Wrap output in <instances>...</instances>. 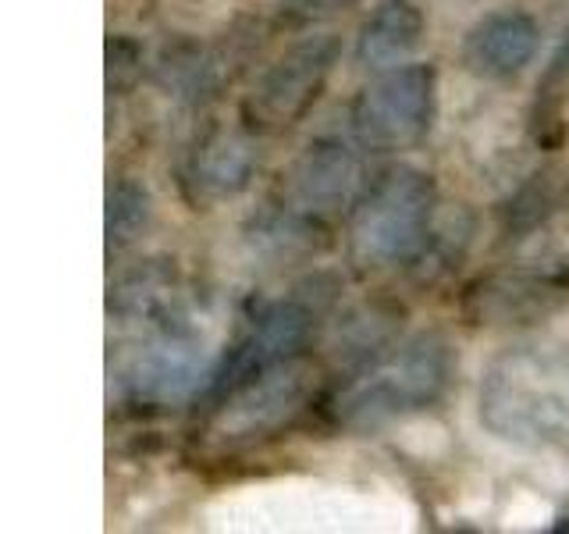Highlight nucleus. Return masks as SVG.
<instances>
[{"mask_svg": "<svg viewBox=\"0 0 569 534\" xmlns=\"http://www.w3.org/2000/svg\"><path fill=\"white\" fill-rule=\"evenodd\" d=\"M456 378V349L441 332H420L396 349L373 353L338 385L325 414L342 432H378L435 406Z\"/></svg>", "mask_w": 569, "mask_h": 534, "instance_id": "nucleus-1", "label": "nucleus"}, {"mask_svg": "<svg viewBox=\"0 0 569 534\" xmlns=\"http://www.w3.org/2000/svg\"><path fill=\"white\" fill-rule=\"evenodd\" d=\"M480 424L520 449H548L569 438V349L512 346L480 378Z\"/></svg>", "mask_w": 569, "mask_h": 534, "instance_id": "nucleus-2", "label": "nucleus"}, {"mask_svg": "<svg viewBox=\"0 0 569 534\" xmlns=\"http://www.w3.org/2000/svg\"><path fill=\"white\" fill-rule=\"evenodd\" d=\"M129 332H136L132 343L118 349L111 364V392L118 403L136 409H168L207 392L218 370V356L207 335L196 328L189 307Z\"/></svg>", "mask_w": 569, "mask_h": 534, "instance_id": "nucleus-3", "label": "nucleus"}, {"mask_svg": "<svg viewBox=\"0 0 569 534\" xmlns=\"http://www.w3.org/2000/svg\"><path fill=\"white\" fill-rule=\"evenodd\" d=\"M435 210L438 189L431 175L409 165L385 168L352 204V254L370 267L413 260L431 239Z\"/></svg>", "mask_w": 569, "mask_h": 534, "instance_id": "nucleus-4", "label": "nucleus"}, {"mask_svg": "<svg viewBox=\"0 0 569 534\" xmlns=\"http://www.w3.org/2000/svg\"><path fill=\"white\" fill-rule=\"evenodd\" d=\"M363 192L360 150L342 136H320L302 154L284 182L278 214H271V236L302 239L328 225L335 214L352 207Z\"/></svg>", "mask_w": 569, "mask_h": 534, "instance_id": "nucleus-5", "label": "nucleus"}, {"mask_svg": "<svg viewBox=\"0 0 569 534\" xmlns=\"http://www.w3.org/2000/svg\"><path fill=\"white\" fill-rule=\"evenodd\" d=\"M320 310H325V303H320L317 289H313V296H310V289H299L292 296L260 307L246 320L236 346L218 360V370H213V378L207 385V396L213 403H221L224 396L239 392L242 385L263 378L267 370L299 360L302 346L310 343V335L317 328Z\"/></svg>", "mask_w": 569, "mask_h": 534, "instance_id": "nucleus-6", "label": "nucleus"}, {"mask_svg": "<svg viewBox=\"0 0 569 534\" xmlns=\"http://www.w3.org/2000/svg\"><path fill=\"white\" fill-rule=\"evenodd\" d=\"M438 76L431 65H396L352 100L349 129L367 150H406L420 142L435 125Z\"/></svg>", "mask_w": 569, "mask_h": 534, "instance_id": "nucleus-7", "label": "nucleus"}, {"mask_svg": "<svg viewBox=\"0 0 569 534\" xmlns=\"http://www.w3.org/2000/svg\"><path fill=\"white\" fill-rule=\"evenodd\" d=\"M342 43L331 32H317L307 40L292 43L281 58L263 71L253 93L242 103V118L249 132L274 136L292 129V125L317 103L320 89L338 65Z\"/></svg>", "mask_w": 569, "mask_h": 534, "instance_id": "nucleus-8", "label": "nucleus"}, {"mask_svg": "<svg viewBox=\"0 0 569 534\" xmlns=\"http://www.w3.org/2000/svg\"><path fill=\"white\" fill-rule=\"evenodd\" d=\"M307 367L302 360H292L284 367L267 370L263 378L242 385L221 403H213V435L221 442H249L260 435H271L281 427L307 399Z\"/></svg>", "mask_w": 569, "mask_h": 534, "instance_id": "nucleus-9", "label": "nucleus"}, {"mask_svg": "<svg viewBox=\"0 0 569 534\" xmlns=\"http://www.w3.org/2000/svg\"><path fill=\"white\" fill-rule=\"evenodd\" d=\"M257 171L253 132L246 129H210L186 157L182 189L196 207H210L239 196Z\"/></svg>", "mask_w": 569, "mask_h": 534, "instance_id": "nucleus-10", "label": "nucleus"}, {"mask_svg": "<svg viewBox=\"0 0 569 534\" xmlns=\"http://www.w3.org/2000/svg\"><path fill=\"white\" fill-rule=\"evenodd\" d=\"M541 29L523 8H498L485 14L462 40V65L480 79H512L533 61Z\"/></svg>", "mask_w": 569, "mask_h": 534, "instance_id": "nucleus-11", "label": "nucleus"}, {"mask_svg": "<svg viewBox=\"0 0 569 534\" xmlns=\"http://www.w3.org/2000/svg\"><path fill=\"white\" fill-rule=\"evenodd\" d=\"M423 11L413 0H378L356 32V61L370 71L406 65L409 53L423 43Z\"/></svg>", "mask_w": 569, "mask_h": 534, "instance_id": "nucleus-12", "label": "nucleus"}, {"mask_svg": "<svg viewBox=\"0 0 569 534\" xmlns=\"http://www.w3.org/2000/svg\"><path fill=\"white\" fill-rule=\"evenodd\" d=\"M569 278H556V275H516V278H495L480 285V317H495V320H512L533 310H548L566 296Z\"/></svg>", "mask_w": 569, "mask_h": 534, "instance_id": "nucleus-13", "label": "nucleus"}, {"mask_svg": "<svg viewBox=\"0 0 569 534\" xmlns=\"http://www.w3.org/2000/svg\"><path fill=\"white\" fill-rule=\"evenodd\" d=\"M153 221V200L150 189L136 178H118L107 189V249L132 246Z\"/></svg>", "mask_w": 569, "mask_h": 534, "instance_id": "nucleus-14", "label": "nucleus"}, {"mask_svg": "<svg viewBox=\"0 0 569 534\" xmlns=\"http://www.w3.org/2000/svg\"><path fill=\"white\" fill-rule=\"evenodd\" d=\"M352 4L356 0H284V14H289L292 22H313V18L338 14Z\"/></svg>", "mask_w": 569, "mask_h": 534, "instance_id": "nucleus-15", "label": "nucleus"}, {"mask_svg": "<svg viewBox=\"0 0 569 534\" xmlns=\"http://www.w3.org/2000/svg\"><path fill=\"white\" fill-rule=\"evenodd\" d=\"M566 82H569V29H566V36H562V43H559V50H556V58H551V65H548L545 89L551 93V89H559V86H566Z\"/></svg>", "mask_w": 569, "mask_h": 534, "instance_id": "nucleus-16", "label": "nucleus"}]
</instances>
